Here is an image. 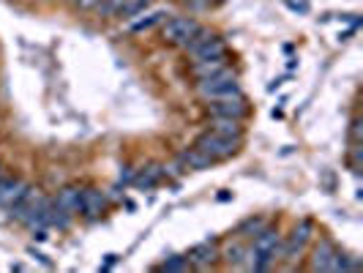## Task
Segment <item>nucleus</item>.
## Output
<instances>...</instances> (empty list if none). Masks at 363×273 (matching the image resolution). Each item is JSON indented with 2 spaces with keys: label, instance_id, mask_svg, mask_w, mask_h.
Returning a JSON list of instances; mask_svg holds the SVG:
<instances>
[{
  "label": "nucleus",
  "instance_id": "f3484780",
  "mask_svg": "<svg viewBox=\"0 0 363 273\" xmlns=\"http://www.w3.org/2000/svg\"><path fill=\"white\" fill-rule=\"evenodd\" d=\"M55 203L61 205L66 213L76 216V213H79V205H82V189H79V186H63V189L58 192Z\"/></svg>",
  "mask_w": 363,
  "mask_h": 273
},
{
  "label": "nucleus",
  "instance_id": "6e6552de",
  "mask_svg": "<svg viewBox=\"0 0 363 273\" xmlns=\"http://www.w3.org/2000/svg\"><path fill=\"white\" fill-rule=\"evenodd\" d=\"M186 257H189V265H191V268H197V271H208V268L216 265L218 249L211 243V241H205V243H197Z\"/></svg>",
  "mask_w": 363,
  "mask_h": 273
},
{
  "label": "nucleus",
  "instance_id": "20e7f679",
  "mask_svg": "<svg viewBox=\"0 0 363 273\" xmlns=\"http://www.w3.org/2000/svg\"><path fill=\"white\" fill-rule=\"evenodd\" d=\"M282 232H279V227H271V224H265L254 238H251V249L257 252V257H265V260H273V263H279V246H282Z\"/></svg>",
  "mask_w": 363,
  "mask_h": 273
},
{
  "label": "nucleus",
  "instance_id": "a878e982",
  "mask_svg": "<svg viewBox=\"0 0 363 273\" xmlns=\"http://www.w3.org/2000/svg\"><path fill=\"white\" fill-rule=\"evenodd\" d=\"M98 3L101 0H74V8H79V11H96Z\"/></svg>",
  "mask_w": 363,
  "mask_h": 273
},
{
  "label": "nucleus",
  "instance_id": "4468645a",
  "mask_svg": "<svg viewBox=\"0 0 363 273\" xmlns=\"http://www.w3.org/2000/svg\"><path fill=\"white\" fill-rule=\"evenodd\" d=\"M178 161L183 164V170H197V172L214 167V161H211L203 150H197V148H186V150H180V153H178Z\"/></svg>",
  "mask_w": 363,
  "mask_h": 273
},
{
  "label": "nucleus",
  "instance_id": "cd10ccee",
  "mask_svg": "<svg viewBox=\"0 0 363 273\" xmlns=\"http://www.w3.org/2000/svg\"><path fill=\"white\" fill-rule=\"evenodd\" d=\"M0 175H3V161H0Z\"/></svg>",
  "mask_w": 363,
  "mask_h": 273
},
{
  "label": "nucleus",
  "instance_id": "c85d7f7f",
  "mask_svg": "<svg viewBox=\"0 0 363 273\" xmlns=\"http://www.w3.org/2000/svg\"><path fill=\"white\" fill-rule=\"evenodd\" d=\"M63 3H74V0H63Z\"/></svg>",
  "mask_w": 363,
  "mask_h": 273
},
{
  "label": "nucleus",
  "instance_id": "2eb2a0df",
  "mask_svg": "<svg viewBox=\"0 0 363 273\" xmlns=\"http://www.w3.org/2000/svg\"><path fill=\"white\" fill-rule=\"evenodd\" d=\"M218 55H229V50H227V41H224L218 33H214L191 58H194V61H208V58H218Z\"/></svg>",
  "mask_w": 363,
  "mask_h": 273
},
{
  "label": "nucleus",
  "instance_id": "423d86ee",
  "mask_svg": "<svg viewBox=\"0 0 363 273\" xmlns=\"http://www.w3.org/2000/svg\"><path fill=\"white\" fill-rule=\"evenodd\" d=\"M336 246L331 238H320L311 249V257H309V268L311 271H322V273H333V263H336Z\"/></svg>",
  "mask_w": 363,
  "mask_h": 273
},
{
  "label": "nucleus",
  "instance_id": "5701e85b",
  "mask_svg": "<svg viewBox=\"0 0 363 273\" xmlns=\"http://www.w3.org/2000/svg\"><path fill=\"white\" fill-rule=\"evenodd\" d=\"M189 6V11H208L214 6V0H183Z\"/></svg>",
  "mask_w": 363,
  "mask_h": 273
},
{
  "label": "nucleus",
  "instance_id": "39448f33",
  "mask_svg": "<svg viewBox=\"0 0 363 273\" xmlns=\"http://www.w3.org/2000/svg\"><path fill=\"white\" fill-rule=\"evenodd\" d=\"M211 118H235V121H246L249 118V101L246 96H229V99H218V101H208Z\"/></svg>",
  "mask_w": 363,
  "mask_h": 273
},
{
  "label": "nucleus",
  "instance_id": "9b49d317",
  "mask_svg": "<svg viewBox=\"0 0 363 273\" xmlns=\"http://www.w3.org/2000/svg\"><path fill=\"white\" fill-rule=\"evenodd\" d=\"M229 68V55H218V58H208V61H194L191 63V74L194 79H208L218 71Z\"/></svg>",
  "mask_w": 363,
  "mask_h": 273
},
{
  "label": "nucleus",
  "instance_id": "f03ea898",
  "mask_svg": "<svg viewBox=\"0 0 363 273\" xmlns=\"http://www.w3.org/2000/svg\"><path fill=\"white\" fill-rule=\"evenodd\" d=\"M194 148L197 150H203L211 161H224V159H229V156H235L238 153V148H240V139H232V136H221L216 132H205V134L197 136V142H194Z\"/></svg>",
  "mask_w": 363,
  "mask_h": 273
},
{
  "label": "nucleus",
  "instance_id": "6ab92c4d",
  "mask_svg": "<svg viewBox=\"0 0 363 273\" xmlns=\"http://www.w3.org/2000/svg\"><path fill=\"white\" fill-rule=\"evenodd\" d=\"M265 224H268V221H265L262 216H249V219H243V221L238 224V232H235V235L243 238V241H246V238H254Z\"/></svg>",
  "mask_w": 363,
  "mask_h": 273
},
{
  "label": "nucleus",
  "instance_id": "1a4fd4ad",
  "mask_svg": "<svg viewBox=\"0 0 363 273\" xmlns=\"http://www.w3.org/2000/svg\"><path fill=\"white\" fill-rule=\"evenodd\" d=\"M28 192V183L22 178H11V175H0V205L3 208H11L22 194Z\"/></svg>",
  "mask_w": 363,
  "mask_h": 273
},
{
  "label": "nucleus",
  "instance_id": "9d476101",
  "mask_svg": "<svg viewBox=\"0 0 363 273\" xmlns=\"http://www.w3.org/2000/svg\"><path fill=\"white\" fill-rule=\"evenodd\" d=\"M164 175H167V167H161V164H147L143 170H137V175H134V189H140V192H147V189H156L161 181H164Z\"/></svg>",
  "mask_w": 363,
  "mask_h": 273
},
{
  "label": "nucleus",
  "instance_id": "4be33fe9",
  "mask_svg": "<svg viewBox=\"0 0 363 273\" xmlns=\"http://www.w3.org/2000/svg\"><path fill=\"white\" fill-rule=\"evenodd\" d=\"M361 164H363V148L361 142H350V170L358 175L361 172Z\"/></svg>",
  "mask_w": 363,
  "mask_h": 273
},
{
  "label": "nucleus",
  "instance_id": "dca6fc26",
  "mask_svg": "<svg viewBox=\"0 0 363 273\" xmlns=\"http://www.w3.org/2000/svg\"><path fill=\"white\" fill-rule=\"evenodd\" d=\"M211 132L221 136H232V139H243V121L235 118H211Z\"/></svg>",
  "mask_w": 363,
  "mask_h": 273
},
{
  "label": "nucleus",
  "instance_id": "bb28decb",
  "mask_svg": "<svg viewBox=\"0 0 363 273\" xmlns=\"http://www.w3.org/2000/svg\"><path fill=\"white\" fill-rule=\"evenodd\" d=\"M287 6H290L292 11H300V14L309 11V3H306V0H287Z\"/></svg>",
  "mask_w": 363,
  "mask_h": 273
},
{
  "label": "nucleus",
  "instance_id": "aec40b11",
  "mask_svg": "<svg viewBox=\"0 0 363 273\" xmlns=\"http://www.w3.org/2000/svg\"><path fill=\"white\" fill-rule=\"evenodd\" d=\"M147 6H150V0H126L123 6H121V11H118V19H134L137 14H143Z\"/></svg>",
  "mask_w": 363,
  "mask_h": 273
},
{
  "label": "nucleus",
  "instance_id": "393cba45",
  "mask_svg": "<svg viewBox=\"0 0 363 273\" xmlns=\"http://www.w3.org/2000/svg\"><path fill=\"white\" fill-rule=\"evenodd\" d=\"M134 175H137L134 167H123V170H121V183H123V186H132V183H134Z\"/></svg>",
  "mask_w": 363,
  "mask_h": 273
},
{
  "label": "nucleus",
  "instance_id": "412c9836",
  "mask_svg": "<svg viewBox=\"0 0 363 273\" xmlns=\"http://www.w3.org/2000/svg\"><path fill=\"white\" fill-rule=\"evenodd\" d=\"M191 265H189V257L186 254H175V257H167L161 265H158V271H189Z\"/></svg>",
  "mask_w": 363,
  "mask_h": 273
},
{
  "label": "nucleus",
  "instance_id": "a211bd4d",
  "mask_svg": "<svg viewBox=\"0 0 363 273\" xmlns=\"http://www.w3.org/2000/svg\"><path fill=\"white\" fill-rule=\"evenodd\" d=\"M72 213H66L61 205L55 203V200H50V208H47V224L50 227H58V230H69V224H72Z\"/></svg>",
  "mask_w": 363,
  "mask_h": 273
},
{
  "label": "nucleus",
  "instance_id": "ddd939ff",
  "mask_svg": "<svg viewBox=\"0 0 363 273\" xmlns=\"http://www.w3.org/2000/svg\"><path fill=\"white\" fill-rule=\"evenodd\" d=\"M218 257H221V263H224L227 268H243V257H246V243H243V238L229 241V243L218 252Z\"/></svg>",
  "mask_w": 363,
  "mask_h": 273
},
{
  "label": "nucleus",
  "instance_id": "0eeeda50",
  "mask_svg": "<svg viewBox=\"0 0 363 273\" xmlns=\"http://www.w3.org/2000/svg\"><path fill=\"white\" fill-rule=\"evenodd\" d=\"M107 210V194L101 189H82V205H79V213L90 221L101 219Z\"/></svg>",
  "mask_w": 363,
  "mask_h": 273
},
{
  "label": "nucleus",
  "instance_id": "b1692460",
  "mask_svg": "<svg viewBox=\"0 0 363 273\" xmlns=\"http://www.w3.org/2000/svg\"><path fill=\"white\" fill-rule=\"evenodd\" d=\"M361 139H363L361 118H353V123H350V142H361Z\"/></svg>",
  "mask_w": 363,
  "mask_h": 273
},
{
  "label": "nucleus",
  "instance_id": "f8f14e48",
  "mask_svg": "<svg viewBox=\"0 0 363 273\" xmlns=\"http://www.w3.org/2000/svg\"><path fill=\"white\" fill-rule=\"evenodd\" d=\"M169 14L167 11H161V8H156V11H143V14H137L134 19H129V30L132 33H145L150 28H156V25H161L164 19H167Z\"/></svg>",
  "mask_w": 363,
  "mask_h": 273
},
{
  "label": "nucleus",
  "instance_id": "7ed1b4c3",
  "mask_svg": "<svg viewBox=\"0 0 363 273\" xmlns=\"http://www.w3.org/2000/svg\"><path fill=\"white\" fill-rule=\"evenodd\" d=\"M197 28H200V22L194 17H172V19L161 22V39L169 47H183Z\"/></svg>",
  "mask_w": 363,
  "mask_h": 273
},
{
  "label": "nucleus",
  "instance_id": "f257e3e1",
  "mask_svg": "<svg viewBox=\"0 0 363 273\" xmlns=\"http://www.w3.org/2000/svg\"><path fill=\"white\" fill-rule=\"evenodd\" d=\"M240 82L238 74L232 68H224L208 79H197V96L208 104V101H218V99H229V96H240Z\"/></svg>",
  "mask_w": 363,
  "mask_h": 273
}]
</instances>
